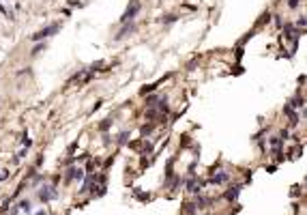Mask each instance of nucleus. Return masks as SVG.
I'll return each mask as SVG.
<instances>
[{
  "mask_svg": "<svg viewBox=\"0 0 307 215\" xmlns=\"http://www.w3.org/2000/svg\"><path fill=\"white\" fill-rule=\"evenodd\" d=\"M140 9H142V4L137 2V0H133L131 4H129V9L123 13V17H120V24H131V19L140 13Z\"/></svg>",
  "mask_w": 307,
  "mask_h": 215,
  "instance_id": "obj_1",
  "label": "nucleus"
},
{
  "mask_svg": "<svg viewBox=\"0 0 307 215\" xmlns=\"http://www.w3.org/2000/svg\"><path fill=\"white\" fill-rule=\"evenodd\" d=\"M58 30V26L56 24H52V26H47V28H43V30H39V32H35L32 35V41H39V39H45V37H49V35H54Z\"/></svg>",
  "mask_w": 307,
  "mask_h": 215,
  "instance_id": "obj_2",
  "label": "nucleus"
},
{
  "mask_svg": "<svg viewBox=\"0 0 307 215\" xmlns=\"http://www.w3.org/2000/svg\"><path fill=\"white\" fill-rule=\"evenodd\" d=\"M56 196H58V191H56L54 187H43V189H41V196H39V198H41L43 202H47V200H54Z\"/></svg>",
  "mask_w": 307,
  "mask_h": 215,
  "instance_id": "obj_3",
  "label": "nucleus"
},
{
  "mask_svg": "<svg viewBox=\"0 0 307 215\" xmlns=\"http://www.w3.org/2000/svg\"><path fill=\"white\" fill-rule=\"evenodd\" d=\"M228 181V172H217L213 178H211V185H221V183H225Z\"/></svg>",
  "mask_w": 307,
  "mask_h": 215,
  "instance_id": "obj_4",
  "label": "nucleus"
},
{
  "mask_svg": "<svg viewBox=\"0 0 307 215\" xmlns=\"http://www.w3.org/2000/svg\"><path fill=\"white\" fill-rule=\"evenodd\" d=\"M238 189H241V187H234V189H230V191L225 194V198H228V200H236V196H238Z\"/></svg>",
  "mask_w": 307,
  "mask_h": 215,
  "instance_id": "obj_5",
  "label": "nucleus"
},
{
  "mask_svg": "<svg viewBox=\"0 0 307 215\" xmlns=\"http://www.w3.org/2000/svg\"><path fill=\"white\" fill-rule=\"evenodd\" d=\"M131 30H133V26H131V24H127V26H125V28H123V30L116 35V39H123V37H125L127 32H131Z\"/></svg>",
  "mask_w": 307,
  "mask_h": 215,
  "instance_id": "obj_6",
  "label": "nucleus"
},
{
  "mask_svg": "<svg viewBox=\"0 0 307 215\" xmlns=\"http://www.w3.org/2000/svg\"><path fill=\"white\" fill-rule=\"evenodd\" d=\"M19 209H24V213H28V209H30V204H28V200H24V202H19Z\"/></svg>",
  "mask_w": 307,
  "mask_h": 215,
  "instance_id": "obj_7",
  "label": "nucleus"
},
{
  "mask_svg": "<svg viewBox=\"0 0 307 215\" xmlns=\"http://www.w3.org/2000/svg\"><path fill=\"white\" fill-rule=\"evenodd\" d=\"M299 2H301V0H290V4H288V6H290V9H296V6H299Z\"/></svg>",
  "mask_w": 307,
  "mask_h": 215,
  "instance_id": "obj_8",
  "label": "nucleus"
},
{
  "mask_svg": "<svg viewBox=\"0 0 307 215\" xmlns=\"http://www.w3.org/2000/svg\"><path fill=\"white\" fill-rule=\"evenodd\" d=\"M110 123H112V121H103V123H101V129H107L110 127Z\"/></svg>",
  "mask_w": 307,
  "mask_h": 215,
  "instance_id": "obj_9",
  "label": "nucleus"
},
{
  "mask_svg": "<svg viewBox=\"0 0 307 215\" xmlns=\"http://www.w3.org/2000/svg\"><path fill=\"white\" fill-rule=\"evenodd\" d=\"M150 131H153V127H150V125H148V127H144V129H142V133H144V135H146V133H150Z\"/></svg>",
  "mask_w": 307,
  "mask_h": 215,
  "instance_id": "obj_10",
  "label": "nucleus"
},
{
  "mask_svg": "<svg viewBox=\"0 0 307 215\" xmlns=\"http://www.w3.org/2000/svg\"><path fill=\"white\" fill-rule=\"evenodd\" d=\"M37 215H45V213H37Z\"/></svg>",
  "mask_w": 307,
  "mask_h": 215,
  "instance_id": "obj_11",
  "label": "nucleus"
}]
</instances>
